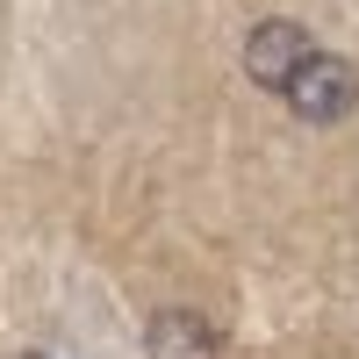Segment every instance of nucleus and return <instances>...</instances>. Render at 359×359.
Wrapping results in <instances>:
<instances>
[{
  "label": "nucleus",
  "instance_id": "nucleus-4",
  "mask_svg": "<svg viewBox=\"0 0 359 359\" xmlns=\"http://www.w3.org/2000/svg\"><path fill=\"white\" fill-rule=\"evenodd\" d=\"M15 359H43V352H15Z\"/></svg>",
  "mask_w": 359,
  "mask_h": 359
},
{
  "label": "nucleus",
  "instance_id": "nucleus-2",
  "mask_svg": "<svg viewBox=\"0 0 359 359\" xmlns=\"http://www.w3.org/2000/svg\"><path fill=\"white\" fill-rule=\"evenodd\" d=\"M309 57H316V43H309L302 22H259L245 36V72H252V86H266V94H287Z\"/></svg>",
  "mask_w": 359,
  "mask_h": 359
},
{
  "label": "nucleus",
  "instance_id": "nucleus-1",
  "mask_svg": "<svg viewBox=\"0 0 359 359\" xmlns=\"http://www.w3.org/2000/svg\"><path fill=\"white\" fill-rule=\"evenodd\" d=\"M302 123H345V115L359 108V72L345 65L338 50H316L302 72H294V86L280 94Z\"/></svg>",
  "mask_w": 359,
  "mask_h": 359
},
{
  "label": "nucleus",
  "instance_id": "nucleus-3",
  "mask_svg": "<svg viewBox=\"0 0 359 359\" xmlns=\"http://www.w3.org/2000/svg\"><path fill=\"white\" fill-rule=\"evenodd\" d=\"M144 352L151 359H216V331L194 309H158L151 331H144Z\"/></svg>",
  "mask_w": 359,
  "mask_h": 359
}]
</instances>
